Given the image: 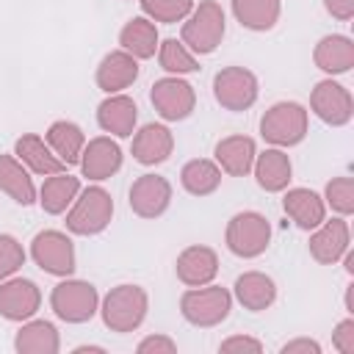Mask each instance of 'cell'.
Masks as SVG:
<instances>
[{"label": "cell", "mask_w": 354, "mask_h": 354, "mask_svg": "<svg viewBox=\"0 0 354 354\" xmlns=\"http://www.w3.org/2000/svg\"><path fill=\"white\" fill-rule=\"evenodd\" d=\"M72 354H105L102 346H91V343H83V346H75Z\"/></svg>", "instance_id": "b9f144b4"}, {"label": "cell", "mask_w": 354, "mask_h": 354, "mask_svg": "<svg viewBox=\"0 0 354 354\" xmlns=\"http://www.w3.org/2000/svg\"><path fill=\"white\" fill-rule=\"evenodd\" d=\"M138 122V105L127 94H108L97 105V124L102 133L113 138H130L136 133Z\"/></svg>", "instance_id": "d6986e66"}, {"label": "cell", "mask_w": 354, "mask_h": 354, "mask_svg": "<svg viewBox=\"0 0 354 354\" xmlns=\"http://www.w3.org/2000/svg\"><path fill=\"white\" fill-rule=\"evenodd\" d=\"M324 202L337 216H351L354 213V180L351 177H332L324 188Z\"/></svg>", "instance_id": "e575fe53"}, {"label": "cell", "mask_w": 354, "mask_h": 354, "mask_svg": "<svg viewBox=\"0 0 354 354\" xmlns=\"http://www.w3.org/2000/svg\"><path fill=\"white\" fill-rule=\"evenodd\" d=\"M313 64L329 77L351 72V66H354V41L343 33L321 36L318 44L313 47Z\"/></svg>", "instance_id": "d4e9b609"}, {"label": "cell", "mask_w": 354, "mask_h": 354, "mask_svg": "<svg viewBox=\"0 0 354 354\" xmlns=\"http://www.w3.org/2000/svg\"><path fill=\"white\" fill-rule=\"evenodd\" d=\"M177 351V343L169 337V335H147L138 346H136V354H174Z\"/></svg>", "instance_id": "74e56055"}, {"label": "cell", "mask_w": 354, "mask_h": 354, "mask_svg": "<svg viewBox=\"0 0 354 354\" xmlns=\"http://www.w3.org/2000/svg\"><path fill=\"white\" fill-rule=\"evenodd\" d=\"M122 160H124L122 147L111 136H97V138L86 141V147H83L80 171L86 180L102 183V180H111L122 169Z\"/></svg>", "instance_id": "9a60e30c"}, {"label": "cell", "mask_w": 354, "mask_h": 354, "mask_svg": "<svg viewBox=\"0 0 354 354\" xmlns=\"http://www.w3.org/2000/svg\"><path fill=\"white\" fill-rule=\"evenodd\" d=\"M227 33V14L218 0H202L194 6V11L183 19L180 41L194 55H210Z\"/></svg>", "instance_id": "7a4b0ae2"}, {"label": "cell", "mask_w": 354, "mask_h": 354, "mask_svg": "<svg viewBox=\"0 0 354 354\" xmlns=\"http://www.w3.org/2000/svg\"><path fill=\"white\" fill-rule=\"evenodd\" d=\"M282 210L285 216L304 232L315 230L326 218V202L318 191L313 188H285L282 196Z\"/></svg>", "instance_id": "7402d4cb"}, {"label": "cell", "mask_w": 354, "mask_h": 354, "mask_svg": "<svg viewBox=\"0 0 354 354\" xmlns=\"http://www.w3.org/2000/svg\"><path fill=\"white\" fill-rule=\"evenodd\" d=\"M221 174L224 171L218 169L216 160H210V158H194V160H188L180 169V185H183L185 194L202 199V196H210V194L218 191Z\"/></svg>", "instance_id": "1f68e13d"}, {"label": "cell", "mask_w": 354, "mask_h": 354, "mask_svg": "<svg viewBox=\"0 0 354 354\" xmlns=\"http://www.w3.org/2000/svg\"><path fill=\"white\" fill-rule=\"evenodd\" d=\"M138 6L147 19L166 22V25L183 22L194 11V0H138Z\"/></svg>", "instance_id": "836d02e7"}, {"label": "cell", "mask_w": 354, "mask_h": 354, "mask_svg": "<svg viewBox=\"0 0 354 354\" xmlns=\"http://www.w3.org/2000/svg\"><path fill=\"white\" fill-rule=\"evenodd\" d=\"M111 218H113V196L102 185H88L80 188V194L66 210V232L91 238L105 232Z\"/></svg>", "instance_id": "277c9868"}, {"label": "cell", "mask_w": 354, "mask_h": 354, "mask_svg": "<svg viewBox=\"0 0 354 354\" xmlns=\"http://www.w3.org/2000/svg\"><path fill=\"white\" fill-rule=\"evenodd\" d=\"M174 274L185 288H202L210 285L218 274V254L213 246L194 243L185 246L174 260Z\"/></svg>", "instance_id": "2e32d148"}, {"label": "cell", "mask_w": 354, "mask_h": 354, "mask_svg": "<svg viewBox=\"0 0 354 354\" xmlns=\"http://www.w3.org/2000/svg\"><path fill=\"white\" fill-rule=\"evenodd\" d=\"M254 180L257 185L266 191V194H282L290 180H293V163H290V155L279 147H268L263 152H257L254 158Z\"/></svg>", "instance_id": "44dd1931"}, {"label": "cell", "mask_w": 354, "mask_h": 354, "mask_svg": "<svg viewBox=\"0 0 354 354\" xmlns=\"http://www.w3.org/2000/svg\"><path fill=\"white\" fill-rule=\"evenodd\" d=\"M130 152H133V160L141 166L166 163L174 152V133L160 122H149L133 133Z\"/></svg>", "instance_id": "e0dca14e"}, {"label": "cell", "mask_w": 354, "mask_h": 354, "mask_svg": "<svg viewBox=\"0 0 354 354\" xmlns=\"http://www.w3.org/2000/svg\"><path fill=\"white\" fill-rule=\"evenodd\" d=\"M44 141L66 166H75V163H80V155H83V147H86V133H83L80 124H75L69 119H55L47 127Z\"/></svg>", "instance_id": "4dcf8cb0"}, {"label": "cell", "mask_w": 354, "mask_h": 354, "mask_svg": "<svg viewBox=\"0 0 354 354\" xmlns=\"http://www.w3.org/2000/svg\"><path fill=\"white\" fill-rule=\"evenodd\" d=\"M138 61L124 53V50H111L102 55V61L97 64V72H94V83L100 91L105 94H122L124 88H130L136 80H138Z\"/></svg>", "instance_id": "ac0fdd59"}, {"label": "cell", "mask_w": 354, "mask_h": 354, "mask_svg": "<svg viewBox=\"0 0 354 354\" xmlns=\"http://www.w3.org/2000/svg\"><path fill=\"white\" fill-rule=\"evenodd\" d=\"M324 8L337 22H348L354 17V0H324Z\"/></svg>", "instance_id": "60d3db41"}, {"label": "cell", "mask_w": 354, "mask_h": 354, "mask_svg": "<svg viewBox=\"0 0 354 354\" xmlns=\"http://www.w3.org/2000/svg\"><path fill=\"white\" fill-rule=\"evenodd\" d=\"M232 17L252 33H266L279 22L282 0H230Z\"/></svg>", "instance_id": "f546056e"}, {"label": "cell", "mask_w": 354, "mask_h": 354, "mask_svg": "<svg viewBox=\"0 0 354 354\" xmlns=\"http://www.w3.org/2000/svg\"><path fill=\"white\" fill-rule=\"evenodd\" d=\"M279 354H321V343L313 337H293L279 346Z\"/></svg>", "instance_id": "ab89813d"}, {"label": "cell", "mask_w": 354, "mask_h": 354, "mask_svg": "<svg viewBox=\"0 0 354 354\" xmlns=\"http://www.w3.org/2000/svg\"><path fill=\"white\" fill-rule=\"evenodd\" d=\"M25 260H28L25 246L14 235L0 232V282L8 279V277H14L25 266Z\"/></svg>", "instance_id": "d590c367"}, {"label": "cell", "mask_w": 354, "mask_h": 354, "mask_svg": "<svg viewBox=\"0 0 354 354\" xmlns=\"http://www.w3.org/2000/svg\"><path fill=\"white\" fill-rule=\"evenodd\" d=\"M30 260L50 277H72L77 268L75 243L61 230H41L30 241Z\"/></svg>", "instance_id": "9c48e42d"}, {"label": "cell", "mask_w": 354, "mask_h": 354, "mask_svg": "<svg viewBox=\"0 0 354 354\" xmlns=\"http://www.w3.org/2000/svg\"><path fill=\"white\" fill-rule=\"evenodd\" d=\"M307 133H310V111L301 102L282 100L266 108V113L260 116V136L271 147L279 149L296 147L307 138Z\"/></svg>", "instance_id": "3957f363"}, {"label": "cell", "mask_w": 354, "mask_h": 354, "mask_svg": "<svg viewBox=\"0 0 354 354\" xmlns=\"http://www.w3.org/2000/svg\"><path fill=\"white\" fill-rule=\"evenodd\" d=\"M14 351L17 354H58L61 351V335L53 321L47 318H28L14 335Z\"/></svg>", "instance_id": "484cf974"}, {"label": "cell", "mask_w": 354, "mask_h": 354, "mask_svg": "<svg viewBox=\"0 0 354 354\" xmlns=\"http://www.w3.org/2000/svg\"><path fill=\"white\" fill-rule=\"evenodd\" d=\"M257 144L252 136H224L213 147V160L230 177H246L254 166Z\"/></svg>", "instance_id": "ffe728a7"}, {"label": "cell", "mask_w": 354, "mask_h": 354, "mask_svg": "<svg viewBox=\"0 0 354 354\" xmlns=\"http://www.w3.org/2000/svg\"><path fill=\"white\" fill-rule=\"evenodd\" d=\"M41 307V288L25 277H8L0 282V318L22 324Z\"/></svg>", "instance_id": "5bb4252c"}, {"label": "cell", "mask_w": 354, "mask_h": 354, "mask_svg": "<svg viewBox=\"0 0 354 354\" xmlns=\"http://www.w3.org/2000/svg\"><path fill=\"white\" fill-rule=\"evenodd\" d=\"M149 102L163 122H183L196 108V88L177 75H166L149 86Z\"/></svg>", "instance_id": "30bf717a"}, {"label": "cell", "mask_w": 354, "mask_h": 354, "mask_svg": "<svg viewBox=\"0 0 354 354\" xmlns=\"http://www.w3.org/2000/svg\"><path fill=\"white\" fill-rule=\"evenodd\" d=\"M232 313V290L221 285H202V288H188L180 296V315L199 329H213L224 324Z\"/></svg>", "instance_id": "5b68a950"}, {"label": "cell", "mask_w": 354, "mask_h": 354, "mask_svg": "<svg viewBox=\"0 0 354 354\" xmlns=\"http://www.w3.org/2000/svg\"><path fill=\"white\" fill-rule=\"evenodd\" d=\"M232 299L249 313H263L277 301V282L266 271H243L232 285Z\"/></svg>", "instance_id": "cb8c5ba5"}, {"label": "cell", "mask_w": 354, "mask_h": 354, "mask_svg": "<svg viewBox=\"0 0 354 354\" xmlns=\"http://www.w3.org/2000/svg\"><path fill=\"white\" fill-rule=\"evenodd\" d=\"M14 155L28 166L30 174H39V177H50V174L66 171V163L47 147V141L39 133H22L14 141Z\"/></svg>", "instance_id": "603a6c76"}, {"label": "cell", "mask_w": 354, "mask_h": 354, "mask_svg": "<svg viewBox=\"0 0 354 354\" xmlns=\"http://www.w3.org/2000/svg\"><path fill=\"white\" fill-rule=\"evenodd\" d=\"M50 310L64 324H88L100 310V293L86 279L64 277L50 290Z\"/></svg>", "instance_id": "8992f818"}, {"label": "cell", "mask_w": 354, "mask_h": 354, "mask_svg": "<svg viewBox=\"0 0 354 354\" xmlns=\"http://www.w3.org/2000/svg\"><path fill=\"white\" fill-rule=\"evenodd\" d=\"M351 296H354V282L346 285V296H343V304H346V313H348V315H354V301H351Z\"/></svg>", "instance_id": "7bdbcfd3"}, {"label": "cell", "mask_w": 354, "mask_h": 354, "mask_svg": "<svg viewBox=\"0 0 354 354\" xmlns=\"http://www.w3.org/2000/svg\"><path fill=\"white\" fill-rule=\"evenodd\" d=\"M0 191L22 207H30L39 199L33 177L17 155H0Z\"/></svg>", "instance_id": "4316f807"}, {"label": "cell", "mask_w": 354, "mask_h": 354, "mask_svg": "<svg viewBox=\"0 0 354 354\" xmlns=\"http://www.w3.org/2000/svg\"><path fill=\"white\" fill-rule=\"evenodd\" d=\"M158 64H160V69L166 72V75H177V77H183V75H194V72H199V61H196V55L180 41V39H163L160 44H158Z\"/></svg>", "instance_id": "d6a6232c"}, {"label": "cell", "mask_w": 354, "mask_h": 354, "mask_svg": "<svg viewBox=\"0 0 354 354\" xmlns=\"http://www.w3.org/2000/svg\"><path fill=\"white\" fill-rule=\"evenodd\" d=\"M224 243L227 249L241 257V260H254L260 257L268 243H271V224L263 213L257 210H241L227 221L224 230Z\"/></svg>", "instance_id": "52a82bcc"}, {"label": "cell", "mask_w": 354, "mask_h": 354, "mask_svg": "<svg viewBox=\"0 0 354 354\" xmlns=\"http://www.w3.org/2000/svg\"><path fill=\"white\" fill-rule=\"evenodd\" d=\"M307 249H310V257L318 266H335V263H340V257L351 249V230H348L346 216L324 218L315 230H310Z\"/></svg>", "instance_id": "7c38bea8"}, {"label": "cell", "mask_w": 354, "mask_h": 354, "mask_svg": "<svg viewBox=\"0 0 354 354\" xmlns=\"http://www.w3.org/2000/svg\"><path fill=\"white\" fill-rule=\"evenodd\" d=\"M100 318L105 324V329L116 332V335H127L136 332L149 313V296L141 285L133 282H122L116 288H111L102 299H100Z\"/></svg>", "instance_id": "6da1fadb"}, {"label": "cell", "mask_w": 354, "mask_h": 354, "mask_svg": "<svg viewBox=\"0 0 354 354\" xmlns=\"http://www.w3.org/2000/svg\"><path fill=\"white\" fill-rule=\"evenodd\" d=\"M158 44H160L158 25L152 19H147V17H133L119 30V50L130 53L136 61L152 58L158 53Z\"/></svg>", "instance_id": "f1b7e54d"}, {"label": "cell", "mask_w": 354, "mask_h": 354, "mask_svg": "<svg viewBox=\"0 0 354 354\" xmlns=\"http://www.w3.org/2000/svg\"><path fill=\"white\" fill-rule=\"evenodd\" d=\"M218 351L224 354H235V351H252V354H260L263 351V343L252 335H230L218 343Z\"/></svg>", "instance_id": "f35d334b"}, {"label": "cell", "mask_w": 354, "mask_h": 354, "mask_svg": "<svg viewBox=\"0 0 354 354\" xmlns=\"http://www.w3.org/2000/svg\"><path fill=\"white\" fill-rule=\"evenodd\" d=\"M310 111L329 127H346L354 119V97L335 77H324L310 91Z\"/></svg>", "instance_id": "8fae6325"}, {"label": "cell", "mask_w": 354, "mask_h": 354, "mask_svg": "<svg viewBox=\"0 0 354 354\" xmlns=\"http://www.w3.org/2000/svg\"><path fill=\"white\" fill-rule=\"evenodd\" d=\"M77 194H80V177H75L69 171H58V174L44 177L36 202L47 216H61L69 210V205L75 202Z\"/></svg>", "instance_id": "83f0119b"}, {"label": "cell", "mask_w": 354, "mask_h": 354, "mask_svg": "<svg viewBox=\"0 0 354 354\" xmlns=\"http://www.w3.org/2000/svg\"><path fill=\"white\" fill-rule=\"evenodd\" d=\"M340 260H343V268H346V274H348V277H354V252L348 249V252H346Z\"/></svg>", "instance_id": "ee69618b"}, {"label": "cell", "mask_w": 354, "mask_h": 354, "mask_svg": "<svg viewBox=\"0 0 354 354\" xmlns=\"http://www.w3.org/2000/svg\"><path fill=\"white\" fill-rule=\"evenodd\" d=\"M171 183L163 174H141L127 191V205L138 218H158L171 205Z\"/></svg>", "instance_id": "4fadbf2b"}, {"label": "cell", "mask_w": 354, "mask_h": 354, "mask_svg": "<svg viewBox=\"0 0 354 354\" xmlns=\"http://www.w3.org/2000/svg\"><path fill=\"white\" fill-rule=\"evenodd\" d=\"M332 346L340 354H354V318L351 315L335 324V329H332Z\"/></svg>", "instance_id": "8d00e7d4"}, {"label": "cell", "mask_w": 354, "mask_h": 354, "mask_svg": "<svg viewBox=\"0 0 354 354\" xmlns=\"http://www.w3.org/2000/svg\"><path fill=\"white\" fill-rule=\"evenodd\" d=\"M213 100L232 113L249 111L260 97V80L246 66H221L213 75Z\"/></svg>", "instance_id": "ba28073f"}]
</instances>
